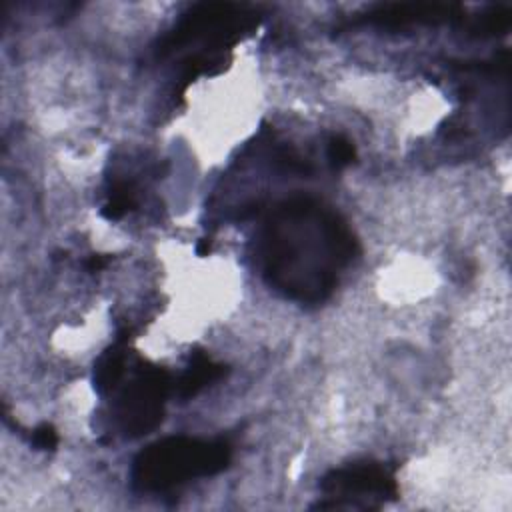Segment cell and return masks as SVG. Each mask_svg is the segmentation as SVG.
<instances>
[{
    "label": "cell",
    "mask_w": 512,
    "mask_h": 512,
    "mask_svg": "<svg viewBox=\"0 0 512 512\" xmlns=\"http://www.w3.org/2000/svg\"><path fill=\"white\" fill-rule=\"evenodd\" d=\"M358 252L346 218L314 196L298 194L274 204L258 234L264 280L300 304L328 300Z\"/></svg>",
    "instance_id": "cell-1"
},
{
    "label": "cell",
    "mask_w": 512,
    "mask_h": 512,
    "mask_svg": "<svg viewBox=\"0 0 512 512\" xmlns=\"http://www.w3.org/2000/svg\"><path fill=\"white\" fill-rule=\"evenodd\" d=\"M232 446L224 438L166 436L140 450L130 478L140 492H166L196 478H208L228 468Z\"/></svg>",
    "instance_id": "cell-2"
},
{
    "label": "cell",
    "mask_w": 512,
    "mask_h": 512,
    "mask_svg": "<svg viewBox=\"0 0 512 512\" xmlns=\"http://www.w3.org/2000/svg\"><path fill=\"white\" fill-rule=\"evenodd\" d=\"M254 6L232 2H204L186 12L178 24L156 44V58H166L190 44H202L200 54H220L258 26Z\"/></svg>",
    "instance_id": "cell-3"
},
{
    "label": "cell",
    "mask_w": 512,
    "mask_h": 512,
    "mask_svg": "<svg viewBox=\"0 0 512 512\" xmlns=\"http://www.w3.org/2000/svg\"><path fill=\"white\" fill-rule=\"evenodd\" d=\"M170 390L172 376L166 368L140 362L112 408L118 430L128 438H140L156 430L164 418Z\"/></svg>",
    "instance_id": "cell-4"
},
{
    "label": "cell",
    "mask_w": 512,
    "mask_h": 512,
    "mask_svg": "<svg viewBox=\"0 0 512 512\" xmlns=\"http://www.w3.org/2000/svg\"><path fill=\"white\" fill-rule=\"evenodd\" d=\"M320 492L330 502H318L320 508H372L368 500H396L400 494L394 468L384 462L362 460L328 470L320 478Z\"/></svg>",
    "instance_id": "cell-5"
},
{
    "label": "cell",
    "mask_w": 512,
    "mask_h": 512,
    "mask_svg": "<svg viewBox=\"0 0 512 512\" xmlns=\"http://www.w3.org/2000/svg\"><path fill=\"white\" fill-rule=\"evenodd\" d=\"M464 10L458 4H440V2H394L378 4L370 8L360 20L364 24L398 30L416 24H442L464 20Z\"/></svg>",
    "instance_id": "cell-6"
},
{
    "label": "cell",
    "mask_w": 512,
    "mask_h": 512,
    "mask_svg": "<svg viewBox=\"0 0 512 512\" xmlns=\"http://www.w3.org/2000/svg\"><path fill=\"white\" fill-rule=\"evenodd\" d=\"M224 374H226L224 364L214 362L208 354H204L202 350H196L190 354L186 370L176 380L174 392L178 394V398L188 400V398L196 396L202 388H206L208 384L220 380Z\"/></svg>",
    "instance_id": "cell-7"
},
{
    "label": "cell",
    "mask_w": 512,
    "mask_h": 512,
    "mask_svg": "<svg viewBox=\"0 0 512 512\" xmlns=\"http://www.w3.org/2000/svg\"><path fill=\"white\" fill-rule=\"evenodd\" d=\"M126 334H120L118 342L112 344L94 364V388L100 394L114 392L126 372Z\"/></svg>",
    "instance_id": "cell-8"
},
{
    "label": "cell",
    "mask_w": 512,
    "mask_h": 512,
    "mask_svg": "<svg viewBox=\"0 0 512 512\" xmlns=\"http://www.w3.org/2000/svg\"><path fill=\"white\" fill-rule=\"evenodd\" d=\"M136 204L138 202H136V186H134V182L120 178V180L112 182L110 192H108V200L102 206L100 214L106 220L114 222V220H120L130 210H134Z\"/></svg>",
    "instance_id": "cell-9"
},
{
    "label": "cell",
    "mask_w": 512,
    "mask_h": 512,
    "mask_svg": "<svg viewBox=\"0 0 512 512\" xmlns=\"http://www.w3.org/2000/svg\"><path fill=\"white\" fill-rule=\"evenodd\" d=\"M512 22V12L508 6H490L486 12L476 16L470 24V32L476 36H500L506 34Z\"/></svg>",
    "instance_id": "cell-10"
},
{
    "label": "cell",
    "mask_w": 512,
    "mask_h": 512,
    "mask_svg": "<svg viewBox=\"0 0 512 512\" xmlns=\"http://www.w3.org/2000/svg\"><path fill=\"white\" fill-rule=\"evenodd\" d=\"M326 156L334 168H346L356 160V146L344 134H334L328 140Z\"/></svg>",
    "instance_id": "cell-11"
},
{
    "label": "cell",
    "mask_w": 512,
    "mask_h": 512,
    "mask_svg": "<svg viewBox=\"0 0 512 512\" xmlns=\"http://www.w3.org/2000/svg\"><path fill=\"white\" fill-rule=\"evenodd\" d=\"M30 442H32V446H34L36 450H54V448L58 446L60 438H58V432H56V428H54L52 424L42 422L40 426H36V428L32 430Z\"/></svg>",
    "instance_id": "cell-12"
},
{
    "label": "cell",
    "mask_w": 512,
    "mask_h": 512,
    "mask_svg": "<svg viewBox=\"0 0 512 512\" xmlns=\"http://www.w3.org/2000/svg\"><path fill=\"white\" fill-rule=\"evenodd\" d=\"M110 262V256L108 254H92L88 260H86V270L88 272H100L108 266Z\"/></svg>",
    "instance_id": "cell-13"
},
{
    "label": "cell",
    "mask_w": 512,
    "mask_h": 512,
    "mask_svg": "<svg viewBox=\"0 0 512 512\" xmlns=\"http://www.w3.org/2000/svg\"><path fill=\"white\" fill-rule=\"evenodd\" d=\"M210 250H212V240H210V238L198 240V244H196V254H198V256H208Z\"/></svg>",
    "instance_id": "cell-14"
}]
</instances>
